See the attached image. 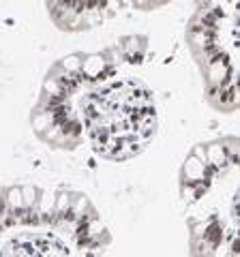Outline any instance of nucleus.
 Masks as SVG:
<instances>
[{
	"instance_id": "f257e3e1",
	"label": "nucleus",
	"mask_w": 240,
	"mask_h": 257,
	"mask_svg": "<svg viewBox=\"0 0 240 257\" xmlns=\"http://www.w3.org/2000/svg\"><path fill=\"white\" fill-rule=\"evenodd\" d=\"M86 128L99 150L109 138H135L146 144L155 126V105L150 92L138 82L105 86L82 103Z\"/></svg>"
}]
</instances>
